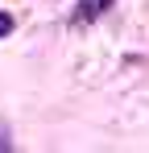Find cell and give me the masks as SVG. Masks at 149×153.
Listing matches in <instances>:
<instances>
[{
    "mask_svg": "<svg viewBox=\"0 0 149 153\" xmlns=\"http://www.w3.org/2000/svg\"><path fill=\"white\" fill-rule=\"evenodd\" d=\"M108 8H112V0H79L74 13H71V25H91V21H99Z\"/></svg>",
    "mask_w": 149,
    "mask_h": 153,
    "instance_id": "cell-1",
    "label": "cell"
},
{
    "mask_svg": "<svg viewBox=\"0 0 149 153\" xmlns=\"http://www.w3.org/2000/svg\"><path fill=\"white\" fill-rule=\"evenodd\" d=\"M8 33H13V17H8V13H0V37H8Z\"/></svg>",
    "mask_w": 149,
    "mask_h": 153,
    "instance_id": "cell-2",
    "label": "cell"
}]
</instances>
